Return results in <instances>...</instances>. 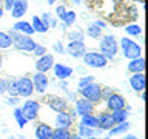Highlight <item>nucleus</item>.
I'll return each mask as SVG.
<instances>
[{"instance_id":"864d4df0","label":"nucleus","mask_w":148,"mask_h":139,"mask_svg":"<svg viewBox=\"0 0 148 139\" xmlns=\"http://www.w3.org/2000/svg\"><path fill=\"white\" fill-rule=\"evenodd\" d=\"M18 139H26L25 136H18Z\"/></svg>"},{"instance_id":"dca6fc26","label":"nucleus","mask_w":148,"mask_h":139,"mask_svg":"<svg viewBox=\"0 0 148 139\" xmlns=\"http://www.w3.org/2000/svg\"><path fill=\"white\" fill-rule=\"evenodd\" d=\"M92 113V104L86 99H77L76 100V114L79 116H85V114H91Z\"/></svg>"},{"instance_id":"f3484780","label":"nucleus","mask_w":148,"mask_h":139,"mask_svg":"<svg viewBox=\"0 0 148 139\" xmlns=\"http://www.w3.org/2000/svg\"><path fill=\"white\" fill-rule=\"evenodd\" d=\"M97 122H99V125H97V127H100V130H106V131L116 125L114 120H113V118H111V113H106V111H103V113L99 114Z\"/></svg>"},{"instance_id":"9b49d317","label":"nucleus","mask_w":148,"mask_h":139,"mask_svg":"<svg viewBox=\"0 0 148 139\" xmlns=\"http://www.w3.org/2000/svg\"><path fill=\"white\" fill-rule=\"evenodd\" d=\"M66 53L71 54L73 57H83V54L86 53V46L83 42H69L68 46H66Z\"/></svg>"},{"instance_id":"bb28decb","label":"nucleus","mask_w":148,"mask_h":139,"mask_svg":"<svg viewBox=\"0 0 148 139\" xmlns=\"http://www.w3.org/2000/svg\"><path fill=\"white\" fill-rule=\"evenodd\" d=\"M6 93L11 97H17L18 96V90H17V82L16 79H8L6 81Z\"/></svg>"},{"instance_id":"1a4fd4ad","label":"nucleus","mask_w":148,"mask_h":139,"mask_svg":"<svg viewBox=\"0 0 148 139\" xmlns=\"http://www.w3.org/2000/svg\"><path fill=\"white\" fill-rule=\"evenodd\" d=\"M32 85H34V90L37 91V93H43L48 90V83H49V81H48V77H46V74L45 73H36L34 76H32Z\"/></svg>"},{"instance_id":"aec40b11","label":"nucleus","mask_w":148,"mask_h":139,"mask_svg":"<svg viewBox=\"0 0 148 139\" xmlns=\"http://www.w3.org/2000/svg\"><path fill=\"white\" fill-rule=\"evenodd\" d=\"M12 30L17 31V32H20V34H25V36L34 34V30H32L31 23H28V22H25V20L16 22V23H14V26H12Z\"/></svg>"},{"instance_id":"c03bdc74","label":"nucleus","mask_w":148,"mask_h":139,"mask_svg":"<svg viewBox=\"0 0 148 139\" xmlns=\"http://www.w3.org/2000/svg\"><path fill=\"white\" fill-rule=\"evenodd\" d=\"M94 25H96V26H99V28H105V22H103V20H99V19H97V20L94 22Z\"/></svg>"},{"instance_id":"f257e3e1","label":"nucleus","mask_w":148,"mask_h":139,"mask_svg":"<svg viewBox=\"0 0 148 139\" xmlns=\"http://www.w3.org/2000/svg\"><path fill=\"white\" fill-rule=\"evenodd\" d=\"M8 36L11 37V40H12V43L14 46H16L17 50H20V51H32L36 48V42L31 39V36H25V34H20V32H17V31H14L11 30L8 32Z\"/></svg>"},{"instance_id":"a211bd4d","label":"nucleus","mask_w":148,"mask_h":139,"mask_svg":"<svg viewBox=\"0 0 148 139\" xmlns=\"http://www.w3.org/2000/svg\"><path fill=\"white\" fill-rule=\"evenodd\" d=\"M51 133H53V128L49 127L48 124H37L36 125V130H34V134L37 139H51Z\"/></svg>"},{"instance_id":"5701e85b","label":"nucleus","mask_w":148,"mask_h":139,"mask_svg":"<svg viewBox=\"0 0 148 139\" xmlns=\"http://www.w3.org/2000/svg\"><path fill=\"white\" fill-rule=\"evenodd\" d=\"M130 130V124L125 120V122H120V124H116L113 128L108 130V134L110 136H117V134H123L125 131Z\"/></svg>"},{"instance_id":"4468645a","label":"nucleus","mask_w":148,"mask_h":139,"mask_svg":"<svg viewBox=\"0 0 148 139\" xmlns=\"http://www.w3.org/2000/svg\"><path fill=\"white\" fill-rule=\"evenodd\" d=\"M54 122H56V127L57 128H66L68 130L73 124V118L69 116V113H66V111H60V113L56 114Z\"/></svg>"},{"instance_id":"09e8293b","label":"nucleus","mask_w":148,"mask_h":139,"mask_svg":"<svg viewBox=\"0 0 148 139\" xmlns=\"http://www.w3.org/2000/svg\"><path fill=\"white\" fill-rule=\"evenodd\" d=\"M71 2H73L74 5H79V3H80V0H71Z\"/></svg>"},{"instance_id":"7c9ffc66","label":"nucleus","mask_w":148,"mask_h":139,"mask_svg":"<svg viewBox=\"0 0 148 139\" xmlns=\"http://www.w3.org/2000/svg\"><path fill=\"white\" fill-rule=\"evenodd\" d=\"M11 45H12V40H11V37L8 36V32H2V31H0V50L9 48Z\"/></svg>"},{"instance_id":"f03ea898","label":"nucleus","mask_w":148,"mask_h":139,"mask_svg":"<svg viewBox=\"0 0 148 139\" xmlns=\"http://www.w3.org/2000/svg\"><path fill=\"white\" fill-rule=\"evenodd\" d=\"M120 46H122L123 56L127 59L133 60V59L142 57V48H140V45H137L136 42H133L131 39H128V37H122V40H120Z\"/></svg>"},{"instance_id":"393cba45","label":"nucleus","mask_w":148,"mask_h":139,"mask_svg":"<svg viewBox=\"0 0 148 139\" xmlns=\"http://www.w3.org/2000/svg\"><path fill=\"white\" fill-rule=\"evenodd\" d=\"M127 116H128V111L127 110H116V111H111V118H113L114 124H120V122H125L127 120Z\"/></svg>"},{"instance_id":"f704fd0d","label":"nucleus","mask_w":148,"mask_h":139,"mask_svg":"<svg viewBox=\"0 0 148 139\" xmlns=\"http://www.w3.org/2000/svg\"><path fill=\"white\" fill-rule=\"evenodd\" d=\"M74 20H76V12H74V11H66V12H65V16H63V19H62V22L66 26L73 25Z\"/></svg>"},{"instance_id":"49530a36","label":"nucleus","mask_w":148,"mask_h":139,"mask_svg":"<svg viewBox=\"0 0 148 139\" xmlns=\"http://www.w3.org/2000/svg\"><path fill=\"white\" fill-rule=\"evenodd\" d=\"M85 139H108V138H100V136H91V138H85Z\"/></svg>"},{"instance_id":"3c124183","label":"nucleus","mask_w":148,"mask_h":139,"mask_svg":"<svg viewBox=\"0 0 148 139\" xmlns=\"http://www.w3.org/2000/svg\"><path fill=\"white\" fill-rule=\"evenodd\" d=\"M2 62H3V59H2V53H0V68H2Z\"/></svg>"},{"instance_id":"0eeeda50","label":"nucleus","mask_w":148,"mask_h":139,"mask_svg":"<svg viewBox=\"0 0 148 139\" xmlns=\"http://www.w3.org/2000/svg\"><path fill=\"white\" fill-rule=\"evenodd\" d=\"M17 90H18V96L22 97H29L34 93V85L29 77H20L17 79Z\"/></svg>"},{"instance_id":"c9c22d12","label":"nucleus","mask_w":148,"mask_h":139,"mask_svg":"<svg viewBox=\"0 0 148 139\" xmlns=\"http://www.w3.org/2000/svg\"><path fill=\"white\" fill-rule=\"evenodd\" d=\"M92 82H94V77L92 76H83V77H80L77 87H79V90H80V88H85L86 85H90V83H92Z\"/></svg>"},{"instance_id":"72a5a7b5","label":"nucleus","mask_w":148,"mask_h":139,"mask_svg":"<svg viewBox=\"0 0 148 139\" xmlns=\"http://www.w3.org/2000/svg\"><path fill=\"white\" fill-rule=\"evenodd\" d=\"M83 31L80 30H74L71 32H68V39L71 40V42H83Z\"/></svg>"},{"instance_id":"4c0bfd02","label":"nucleus","mask_w":148,"mask_h":139,"mask_svg":"<svg viewBox=\"0 0 148 139\" xmlns=\"http://www.w3.org/2000/svg\"><path fill=\"white\" fill-rule=\"evenodd\" d=\"M32 53H34L36 56H39V57H42V56L46 53V48H45L43 45H39V43H37V45H36V48L32 50Z\"/></svg>"},{"instance_id":"cd10ccee","label":"nucleus","mask_w":148,"mask_h":139,"mask_svg":"<svg viewBox=\"0 0 148 139\" xmlns=\"http://www.w3.org/2000/svg\"><path fill=\"white\" fill-rule=\"evenodd\" d=\"M83 125H86V127H91V128H97V125H99V122H97V118L92 114H85L82 116V122Z\"/></svg>"},{"instance_id":"e433bc0d","label":"nucleus","mask_w":148,"mask_h":139,"mask_svg":"<svg viewBox=\"0 0 148 139\" xmlns=\"http://www.w3.org/2000/svg\"><path fill=\"white\" fill-rule=\"evenodd\" d=\"M114 94V88H110V87H106V88H100V99H108L110 96H113Z\"/></svg>"},{"instance_id":"6e6552de","label":"nucleus","mask_w":148,"mask_h":139,"mask_svg":"<svg viewBox=\"0 0 148 139\" xmlns=\"http://www.w3.org/2000/svg\"><path fill=\"white\" fill-rule=\"evenodd\" d=\"M43 100H45L46 105H49V108H53L54 111H57V113H60V111H66L68 104H66V100H65L63 97L51 94V96H46Z\"/></svg>"},{"instance_id":"c85d7f7f","label":"nucleus","mask_w":148,"mask_h":139,"mask_svg":"<svg viewBox=\"0 0 148 139\" xmlns=\"http://www.w3.org/2000/svg\"><path fill=\"white\" fill-rule=\"evenodd\" d=\"M14 119H16V122H17V125L20 128H23L26 125V122H28V120L25 119V116L22 114V110L18 108V107H17V108H14Z\"/></svg>"},{"instance_id":"b1692460","label":"nucleus","mask_w":148,"mask_h":139,"mask_svg":"<svg viewBox=\"0 0 148 139\" xmlns=\"http://www.w3.org/2000/svg\"><path fill=\"white\" fill-rule=\"evenodd\" d=\"M31 26H32V30H34V32H40V34H43V32L48 31V28H46L43 23H42L40 17H37V16H32Z\"/></svg>"},{"instance_id":"2eb2a0df","label":"nucleus","mask_w":148,"mask_h":139,"mask_svg":"<svg viewBox=\"0 0 148 139\" xmlns=\"http://www.w3.org/2000/svg\"><path fill=\"white\" fill-rule=\"evenodd\" d=\"M130 85L134 91H143V88H145V76H143V73H134L131 74V77H130Z\"/></svg>"},{"instance_id":"9d476101","label":"nucleus","mask_w":148,"mask_h":139,"mask_svg":"<svg viewBox=\"0 0 148 139\" xmlns=\"http://www.w3.org/2000/svg\"><path fill=\"white\" fill-rule=\"evenodd\" d=\"M53 65H54V56L53 54H43L36 62V70H37V73H46Z\"/></svg>"},{"instance_id":"58836bf2","label":"nucleus","mask_w":148,"mask_h":139,"mask_svg":"<svg viewBox=\"0 0 148 139\" xmlns=\"http://www.w3.org/2000/svg\"><path fill=\"white\" fill-rule=\"evenodd\" d=\"M65 12H66V8H65V6H62V5H60V6H57V8H56V14H57V17L60 19V20H62V19H63Z\"/></svg>"},{"instance_id":"7ed1b4c3","label":"nucleus","mask_w":148,"mask_h":139,"mask_svg":"<svg viewBox=\"0 0 148 139\" xmlns=\"http://www.w3.org/2000/svg\"><path fill=\"white\" fill-rule=\"evenodd\" d=\"M99 48L102 51V54L105 56V59H113L116 53H117V42H116L114 36H103L100 39Z\"/></svg>"},{"instance_id":"79ce46f5","label":"nucleus","mask_w":148,"mask_h":139,"mask_svg":"<svg viewBox=\"0 0 148 139\" xmlns=\"http://www.w3.org/2000/svg\"><path fill=\"white\" fill-rule=\"evenodd\" d=\"M5 9H8V11H11V8H12V3H14V0H5Z\"/></svg>"},{"instance_id":"a878e982","label":"nucleus","mask_w":148,"mask_h":139,"mask_svg":"<svg viewBox=\"0 0 148 139\" xmlns=\"http://www.w3.org/2000/svg\"><path fill=\"white\" fill-rule=\"evenodd\" d=\"M71 138V133L66 128H56L51 133V139H69Z\"/></svg>"},{"instance_id":"473e14b6","label":"nucleus","mask_w":148,"mask_h":139,"mask_svg":"<svg viewBox=\"0 0 148 139\" xmlns=\"http://www.w3.org/2000/svg\"><path fill=\"white\" fill-rule=\"evenodd\" d=\"M125 32H127L128 36H139L142 32V28L139 25H136V23H131V25L125 26Z\"/></svg>"},{"instance_id":"f8f14e48","label":"nucleus","mask_w":148,"mask_h":139,"mask_svg":"<svg viewBox=\"0 0 148 139\" xmlns=\"http://www.w3.org/2000/svg\"><path fill=\"white\" fill-rule=\"evenodd\" d=\"M106 107L111 110V111H116V110H123L125 107H127V102L125 99L120 94L117 93H114L113 96H110L108 99H106Z\"/></svg>"},{"instance_id":"4be33fe9","label":"nucleus","mask_w":148,"mask_h":139,"mask_svg":"<svg viewBox=\"0 0 148 139\" xmlns=\"http://www.w3.org/2000/svg\"><path fill=\"white\" fill-rule=\"evenodd\" d=\"M102 130H96V128H91V127H86L83 124H79V136L80 138H91V136H99Z\"/></svg>"},{"instance_id":"2f4dec72","label":"nucleus","mask_w":148,"mask_h":139,"mask_svg":"<svg viewBox=\"0 0 148 139\" xmlns=\"http://www.w3.org/2000/svg\"><path fill=\"white\" fill-rule=\"evenodd\" d=\"M40 20H42V23H43V25H45L46 28H49V26H51V28H54L56 25H57V22H56V20L49 16L48 12H43V14H42Z\"/></svg>"},{"instance_id":"423d86ee","label":"nucleus","mask_w":148,"mask_h":139,"mask_svg":"<svg viewBox=\"0 0 148 139\" xmlns=\"http://www.w3.org/2000/svg\"><path fill=\"white\" fill-rule=\"evenodd\" d=\"M20 110H22V114L25 116L26 120H34V119H37V116H39L40 105H39L37 100L29 99V100H26L25 104L20 107Z\"/></svg>"},{"instance_id":"ea45409f","label":"nucleus","mask_w":148,"mask_h":139,"mask_svg":"<svg viewBox=\"0 0 148 139\" xmlns=\"http://www.w3.org/2000/svg\"><path fill=\"white\" fill-rule=\"evenodd\" d=\"M53 48H54L56 51H57V53H60V54H63V53H65V48H63V45L60 43V42H56Z\"/></svg>"},{"instance_id":"ddd939ff","label":"nucleus","mask_w":148,"mask_h":139,"mask_svg":"<svg viewBox=\"0 0 148 139\" xmlns=\"http://www.w3.org/2000/svg\"><path fill=\"white\" fill-rule=\"evenodd\" d=\"M28 11V0H14L11 14L14 19H20L25 16V12Z\"/></svg>"},{"instance_id":"a18cd8bd","label":"nucleus","mask_w":148,"mask_h":139,"mask_svg":"<svg viewBox=\"0 0 148 139\" xmlns=\"http://www.w3.org/2000/svg\"><path fill=\"white\" fill-rule=\"evenodd\" d=\"M122 139H139L137 136H134V134H125Z\"/></svg>"},{"instance_id":"c756f323","label":"nucleus","mask_w":148,"mask_h":139,"mask_svg":"<svg viewBox=\"0 0 148 139\" xmlns=\"http://www.w3.org/2000/svg\"><path fill=\"white\" fill-rule=\"evenodd\" d=\"M100 34H102V28L96 26L94 23H91V25L86 28V36L92 37V39H99V37H100Z\"/></svg>"},{"instance_id":"37998d69","label":"nucleus","mask_w":148,"mask_h":139,"mask_svg":"<svg viewBox=\"0 0 148 139\" xmlns=\"http://www.w3.org/2000/svg\"><path fill=\"white\" fill-rule=\"evenodd\" d=\"M8 104H9V105H17V104H18V99H17V97H9Z\"/></svg>"},{"instance_id":"8fccbe9b","label":"nucleus","mask_w":148,"mask_h":139,"mask_svg":"<svg viewBox=\"0 0 148 139\" xmlns=\"http://www.w3.org/2000/svg\"><path fill=\"white\" fill-rule=\"evenodd\" d=\"M3 17V8H0V19Z\"/></svg>"},{"instance_id":"de8ad7c7","label":"nucleus","mask_w":148,"mask_h":139,"mask_svg":"<svg viewBox=\"0 0 148 139\" xmlns=\"http://www.w3.org/2000/svg\"><path fill=\"white\" fill-rule=\"evenodd\" d=\"M69 139H82V138L79 136V134H71V138H69Z\"/></svg>"},{"instance_id":"603ef678","label":"nucleus","mask_w":148,"mask_h":139,"mask_svg":"<svg viewBox=\"0 0 148 139\" xmlns=\"http://www.w3.org/2000/svg\"><path fill=\"white\" fill-rule=\"evenodd\" d=\"M54 2H56V0H48V5H53Z\"/></svg>"},{"instance_id":"412c9836","label":"nucleus","mask_w":148,"mask_h":139,"mask_svg":"<svg viewBox=\"0 0 148 139\" xmlns=\"http://www.w3.org/2000/svg\"><path fill=\"white\" fill-rule=\"evenodd\" d=\"M143 70H145V59L143 57H137V59L130 60L128 71H131L134 74V73H143Z\"/></svg>"},{"instance_id":"20e7f679","label":"nucleus","mask_w":148,"mask_h":139,"mask_svg":"<svg viewBox=\"0 0 148 139\" xmlns=\"http://www.w3.org/2000/svg\"><path fill=\"white\" fill-rule=\"evenodd\" d=\"M79 93L82 94L83 99L90 100L91 104H97V102H100V87L97 85L96 82L90 83V85H86L85 88H80Z\"/></svg>"},{"instance_id":"6ab92c4d","label":"nucleus","mask_w":148,"mask_h":139,"mask_svg":"<svg viewBox=\"0 0 148 139\" xmlns=\"http://www.w3.org/2000/svg\"><path fill=\"white\" fill-rule=\"evenodd\" d=\"M53 67H54V74H56V77L60 79V81H65V79H68V77L73 74V68L66 67V65L54 63Z\"/></svg>"},{"instance_id":"a19ab883","label":"nucleus","mask_w":148,"mask_h":139,"mask_svg":"<svg viewBox=\"0 0 148 139\" xmlns=\"http://www.w3.org/2000/svg\"><path fill=\"white\" fill-rule=\"evenodd\" d=\"M6 93V81L5 79H0V94Z\"/></svg>"},{"instance_id":"39448f33","label":"nucleus","mask_w":148,"mask_h":139,"mask_svg":"<svg viewBox=\"0 0 148 139\" xmlns=\"http://www.w3.org/2000/svg\"><path fill=\"white\" fill-rule=\"evenodd\" d=\"M83 62L85 65L91 68H103L106 65V59L102 53H97V51H90V53H85L83 54Z\"/></svg>"}]
</instances>
